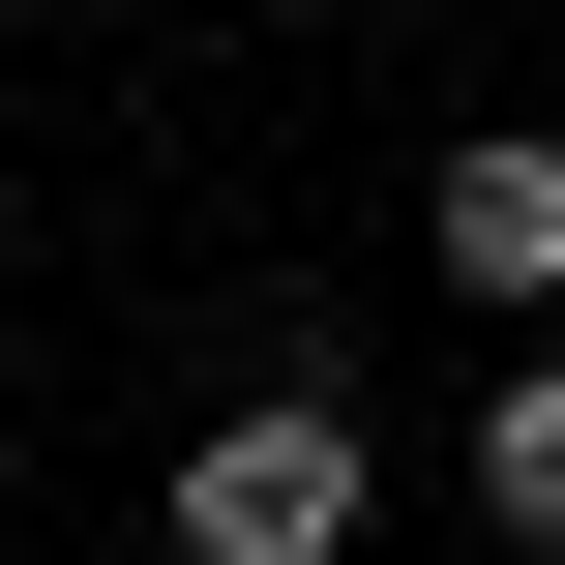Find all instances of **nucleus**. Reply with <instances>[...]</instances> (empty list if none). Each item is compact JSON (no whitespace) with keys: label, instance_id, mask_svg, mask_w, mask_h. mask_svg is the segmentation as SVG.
<instances>
[{"label":"nucleus","instance_id":"1","mask_svg":"<svg viewBox=\"0 0 565 565\" xmlns=\"http://www.w3.org/2000/svg\"><path fill=\"white\" fill-rule=\"evenodd\" d=\"M358 507H387V447H358L328 387H238V417L179 447V565H358Z\"/></svg>","mask_w":565,"mask_h":565},{"label":"nucleus","instance_id":"2","mask_svg":"<svg viewBox=\"0 0 565 565\" xmlns=\"http://www.w3.org/2000/svg\"><path fill=\"white\" fill-rule=\"evenodd\" d=\"M417 238H447V298H507V328H536V298H565V119H477V149L417 179Z\"/></svg>","mask_w":565,"mask_h":565},{"label":"nucleus","instance_id":"3","mask_svg":"<svg viewBox=\"0 0 565 565\" xmlns=\"http://www.w3.org/2000/svg\"><path fill=\"white\" fill-rule=\"evenodd\" d=\"M477 507L565 565V358H507V387H477Z\"/></svg>","mask_w":565,"mask_h":565}]
</instances>
